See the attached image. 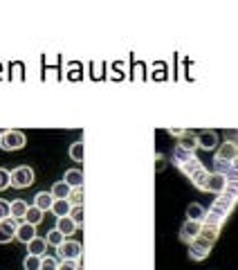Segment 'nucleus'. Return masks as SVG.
<instances>
[{"mask_svg":"<svg viewBox=\"0 0 238 270\" xmlns=\"http://www.w3.org/2000/svg\"><path fill=\"white\" fill-rule=\"evenodd\" d=\"M7 187H12V171L0 169V192H5Z\"/></svg>","mask_w":238,"mask_h":270,"instance_id":"473e14b6","label":"nucleus"},{"mask_svg":"<svg viewBox=\"0 0 238 270\" xmlns=\"http://www.w3.org/2000/svg\"><path fill=\"white\" fill-rule=\"evenodd\" d=\"M47 250V241L41 239V236H36V239H32L29 243H27V252L29 255H36V257H43Z\"/></svg>","mask_w":238,"mask_h":270,"instance_id":"2eb2a0df","label":"nucleus"},{"mask_svg":"<svg viewBox=\"0 0 238 270\" xmlns=\"http://www.w3.org/2000/svg\"><path fill=\"white\" fill-rule=\"evenodd\" d=\"M198 169H202V162H200L198 158H191V160H189V162H185V165L180 167V171H182V174H185L187 178H191V176L196 174Z\"/></svg>","mask_w":238,"mask_h":270,"instance_id":"b1692460","label":"nucleus"},{"mask_svg":"<svg viewBox=\"0 0 238 270\" xmlns=\"http://www.w3.org/2000/svg\"><path fill=\"white\" fill-rule=\"evenodd\" d=\"M43 221V209H39L36 205H32L25 214V223H32V225H39Z\"/></svg>","mask_w":238,"mask_h":270,"instance_id":"393cba45","label":"nucleus"},{"mask_svg":"<svg viewBox=\"0 0 238 270\" xmlns=\"http://www.w3.org/2000/svg\"><path fill=\"white\" fill-rule=\"evenodd\" d=\"M27 209H29V205H27L23 198H16V201L12 203V219H16V221H20V219H25V214H27Z\"/></svg>","mask_w":238,"mask_h":270,"instance_id":"412c9836","label":"nucleus"},{"mask_svg":"<svg viewBox=\"0 0 238 270\" xmlns=\"http://www.w3.org/2000/svg\"><path fill=\"white\" fill-rule=\"evenodd\" d=\"M54 201H56V198L52 196V192L47 194V192H39L34 196V205L39 209H43V212H47V209H52V205H54Z\"/></svg>","mask_w":238,"mask_h":270,"instance_id":"ddd939ff","label":"nucleus"},{"mask_svg":"<svg viewBox=\"0 0 238 270\" xmlns=\"http://www.w3.org/2000/svg\"><path fill=\"white\" fill-rule=\"evenodd\" d=\"M236 167H238V158H236Z\"/></svg>","mask_w":238,"mask_h":270,"instance_id":"79ce46f5","label":"nucleus"},{"mask_svg":"<svg viewBox=\"0 0 238 270\" xmlns=\"http://www.w3.org/2000/svg\"><path fill=\"white\" fill-rule=\"evenodd\" d=\"M58 270H81V261H61Z\"/></svg>","mask_w":238,"mask_h":270,"instance_id":"4c0bfd02","label":"nucleus"},{"mask_svg":"<svg viewBox=\"0 0 238 270\" xmlns=\"http://www.w3.org/2000/svg\"><path fill=\"white\" fill-rule=\"evenodd\" d=\"M70 192H72V187L68 185L66 180H58V182H54V187H52V196L56 198H70Z\"/></svg>","mask_w":238,"mask_h":270,"instance_id":"4be33fe9","label":"nucleus"},{"mask_svg":"<svg viewBox=\"0 0 238 270\" xmlns=\"http://www.w3.org/2000/svg\"><path fill=\"white\" fill-rule=\"evenodd\" d=\"M216 147H218V135H216V131H202V133H198V149L212 151Z\"/></svg>","mask_w":238,"mask_h":270,"instance_id":"9d476101","label":"nucleus"},{"mask_svg":"<svg viewBox=\"0 0 238 270\" xmlns=\"http://www.w3.org/2000/svg\"><path fill=\"white\" fill-rule=\"evenodd\" d=\"M182 133H185L182 128H169V135H173V138H180Z\"/></svg>","mask_w":238,"mask_h":270,"instance_id":"ea45409f","label":"nucleus"},{"mask_svg":"<svg viewBox=\"0 0 238 270\" xmlns=\"http://www.w3.org/2000/svg\"><path fill=\"white\" fill-rule=\"evenodd\" d=\"M16 230H18V221L7 216V219L0 221V243H9L16 236Z\"/></svg>","mask_w":238,"mask_h":270,"instance_id":"423d86ee","label":"nucleus"},{"mask_svg":"<svg viewBox=\"0 0 238 270\" xmlns=\"http://www.w3.org/2000/svg\"><path fill=\"white\" fill-rule=\"evenodd\" d=\"M227 185V178L220 174H209L207 178V185H204V192H212V194H223Z\"/></svg>","mask_w":238,"mask_h":270,"instance_id":"1a4fd4ad","label":"nucleus"},{"mask_svg":"<svg viewBox=\"0 0 238 270\" xmlns=\"http://www.w3.org/2000/svg\"><path fill=\"white\" fill-rule=\"evenodd\" d=\"M63 180H66L72 189H74V187H83V171H79V169H68L66 176H63Z\"/></svg>","mask_w":238,"mask_h":270,"instance_id":"6ab92c4d","label":"nucleus"},{"mask_svg":"<svg viewBox=\"0 0 238 270\" xmlns=\"http://www.w3.org/2000/svg\"><path fill=\"white\" fill-rule=\"evenodd\" d=\"M218 234H220V230L218 228H212V225H202V230H200V236H202L204 241H209V243H216Z\"/></svg>","mask_w":238,"mask_h":270,"instance_id":"bb28decb","label":"nucleus"},{"mask_svg":"<svg viewBox=\"0 0 238 270\" xmlns=\"http://www.w3.org/2000/svg\"><path fill=\"white\" fill-rule=\"evenodd\" d=\"M5 133H7V131H5V128H0V138H3V135H5Z\"/></svg>","mask_w":238,"mask_h":270,"instance_id":"a19ab883","label":"nucleus"},{"mask_svg":"<svg viewBox=\"0 0 238 270\" xmlns=\"http://www.w3.org/2000/svg\"><path fill=\"white\" fill-rule=\"evenodd\" d=\"M25 147V133L20 131H7L0 138V149L5 151H18Z\"/></svg>","mask_w":238,"mask_h":270,"instance_id":"20e7f679","label":"nucleus"},{"mask_svg":"<svg viewBox=\"0 0 238 270\" xmlns=\"http://www.w3.org/2000/svg\"><path fill=\"white\" fill-rule=\"evenodd\" d=\"M70 219L77 223V228H81L83 225V205H74L72 212H70Z\"/></svg>","mask_w":238,"mask_h":270,"instance_id":"7c9ffc66","label":"nucleus"},{"mask_svg":"<svg viewBox=\"0 0 238 270\" xmlns=\"http://www.w3.org/2000/svg\"><path fill=\"white\" fill-rule=\"evenodd\" d=\"M207 178H209V171L202 167V169H198L196 174H193L191 178H189V180H191V185H193V187H198L200 192H204V185H207Z\"/></svg>","mask_w":238,"mask_h":270,"instance_id":"5701e85b","label":"nucleus"},{"mask_svg":"<svg viewBox=\"0 0 238 270\" xmlns=\"http://www.w3.org/2000/svg\"><path fill=\"white\" fill-rule=\"evenodd\" d=\"M238 158V147L231 142H223L216 151V158L214 160H225V162H236Z\"/></svg>","mask_w":238,"mask_h":270,"instance_id":"6e6552de","label":"nucleus"},{"mask_svg":"<svg viewBox=\"0 0 238 270\" xmlns=\"http://www.w3.org/2000/svg\"><path fill=\"white\" fill-rule=\"evenodd\" d=\"M41 263H43V257L27 255L25 261H23V268H25V270H41Z\"/></svg>","mask_w":238,"mask_h":270,"instance_id":"c756f323","label":"nucleus"},{"mask_svg":"<svg viewBox=\"0 0 238 270\" xmlns=\"http://www.w3.org/2000/svg\"><path fill=\"white\" fill-rule=\"evenodd\" d=\"M52 212L56 214V219L70 216V212H72V203H70L68 198H58V201H54V205H52Z\"/></svg>","mask_w":238,"mask_h":270,"instance_id":"dca6fc26","label":"nucleus"},{"mask_svg":"<svg viewBox=\"0 0 238 270\" xmlns=\"http://www.w3.org/2000/svg\"><path fill=\"white\" fill-rule=\"evenodd\" d=\"M16 239L27 246L32 239H36V225H32V223H18V230H16Z\"/></svg>","mask_w":238,"mask_h":270,"instance_id":"9b49d317","label":"nucleus"},{"mask_svg":"<svg viewBox=\"0 0 238 270\" xmlns=\"http://www.w3.org/2000/svg\"><path fill=\"white\" fill-rule=\"evenodd\" d=\"M223 194H227V196H231V198H236V201H238V182L236 180H227Z\"/></svg>","mask_w":238,"mask_h":270,"instance_id":"72a5a7b5","label":"nucleus"},{"mask_svg":"<svg viewBox=\"0 0 238 270\" xmlns=\"http://www.w3.org/2000/svg\"><path fill=\"white\" fill-rule=\"evenodd\" d=\"M212 246H214V243H209V241H204L202 236H198L196 241L189 243V257H191L193 261H202V259L209 257V252H212Z\"/></svg>","mask_w":238,"mask_h":270,"instance_id":"7ed1b4c3","label":"nucleus"},{"mask_svg":"<svg viewBox=\"0 0 238 270\" xmlns=\"http://www.w3.org/2000/svg\"><path fill=\"white\" fill-rule=\"evenodd\" d=\"M155 160H158V162H155V171H162V169H164V165H166V162H164V155L158 153V155H155Z\"/></svg>","mask_w":238,"mask_h":270,"instance_id":"58836bf2","label":"nucleus"},{"mask_svg":"<svg viewBox=\"0 0 238 270\" xmlns=\"http://www.w3.org/2000/svg\"><path fill=\"white\" fill-rule=\"evenodd\" d=\"M236 198H231V196H227V194H218V198L214 201V205L216 207H220L223 212H227V214H231V209L236 207Z\"/></svg>","mask_w":238,"mask_h":270,"instance_id":"a211bd4d","label":"nucleus"},{"mask_svg":"<svg viewBox=\"0 0 238 270\" xmlns=\"http://www.w3.org/2000/svg\"><path fill=\"white\" fill-rule=\"evenodd\" d=\"M32 182H34V169L32 167H16V169L12 171V187L16 189H25L29 187Z\"/></svg>","mask_w":238,"mask_h":270,"instance_id":"f03ea898","label":"nucleus"},{"mask_svg":"<svg viewBox=\"0 0 238 270\" xmlns=\"http://www.w3.org/2000/svg\"><path fill=\"white\" fill-rule=\"evenodd\" d=\"M236 167V162H225V160H214V174H220V176H225L229 174L231 169Z\"/></svg>","mask_w":238,"mask_h":270,"instance_id":"a878e982","label":"nucleus"},{"mask_svg":"<svg viewBox=\"0 0 238 270\" xmlns=\"http://www.w3.org/2000/svg\"><path fill=\"white\" fill-rule=\"evenodd\" d=\"M9 214H12V203H7V201H3V198H0V221L7 219Z\"/></svg>","mask_w":238,"mask_h":270,"instance_id":"c9c22d12","label":"nucleus"},{"mask_svg":"<svg viewBox=\"0 0 238 270\" xmlns=\"http://www.w3.org/2000/svg\"><path fill=\"white\" fill-rule=\"evenodd\" d=\"M177 147H182V149L191 151V153H196V149H198V133L185 131L180 138H177Z\"/></svg>","mask_w":238,"mask_h":270,"instance_id":"f8f14e48","label":"nucleus"},{"mask_svg":"<svg viewBox=\"0 0 238 270\" xmlns=\"http://www.w3.org/2000/svg\"><path fill=\"white\" fill-rule=\"evenodd\" d=\"M68 201L72 203V207H74V205H83V187H74L72 192H70Z\"/></svg>","mask_w":238,"mask_h":270,"instance_id":"2f4dec72","label":"nucleus"},{"mask_svg":"<svg viewBox=\"0 0 238 270\" xmlns=\"http://www.w3.org/2000/svg\"><path fill=\"white\" fill-rule=\"evenodd\" d=\"M45 241H47V246L58 248L63 241H66V234H61V232H58L56 228H54V230H50V232H47V239H45Z\"/></svg>","mask_w":238,"mask_h":270,"instance_id":"cd10ccee","label":"nucleus"},{"mask_svg":"<svg viewBox=\"0 0 238 270\" xmlns=\"http://www.w3.org/2000/svg\"><path fill=\"white\" fill-rule=\"evenodd\" d=\"M41 270H58V261H56V259H52V257H43Z\"/></svg>","mask_w":238,"mask_h":270,"instance_id":"f704fd0d","label":"nucleus"},{"mask_svg":"<svg viewBox=\"0 0 238 270\" xmlns=\"http://www.w3.org/2000/svg\"><path fill=\"white\" fill-rule=\"evenodd\" d=\"M227 212H223V209L220 207H216V205H212V207H209V212L204 214V221H202V225H212V228H223V223L227 221Z\"/></svg>","mask_w":238,"mask_h":270,"instance_id":"39448f33","label":"nucleus"},{"mask_svg":"<svg viewBox=\"0 0 238 270\" xmlns=\"http://www.w3.org/2000/svg\"><path fill=\"white\" fill-rule=\"evenodd\" d=\"M200 230H202V223H196V221H185V225L180 228V239L185 243H191L200 236Z\"/></svg>","mask_w":238,"mask_h":270,"instance_id":"0eeeda50","label":"nucleus"},{"mask_svg":"<svg viewBox=\"0 0 238 270\" xmlns=\"http://www.w3.org/2000/svg\"><path fill=\"white\" fill-rule=\"evenodd\" d=\"M58 257H61V261H81V257H83V248H81L79 241H63L61 246L56 248Z\"/></svg>","mask_w":238,"mask_h":270,"instance_id":"f257e3e1","label":"nucleus"},{"mask_svg":"<svg viewBox=\"0 0 238 270\" xmlns=\"http://www.w3.org/2000/svg\"><path fill=\"white\" fill-rule=\"evenodd\" d=\"M204 214H207V209L202 207V205L193 203L187 207V221H196V223H202L204 221Z\"/></svg>","mask_w":238,"mask_h":270,"instance_id":"f3484780","label":"nucleus"},{"mask_svg":"<svg viewBox=\"0 0 238 270\" xmlns=\"http://www.w3.org/2000/svg\"><path fill=\"white\" fill-rule=\"evenodd\" d=\"M191 158H196V153H191V151H187V149H182V147H175L173 149V165L180 169L185 162H189Z\"/></svg>","mask_w":238,"mask_h":270,"instance_id":"4468645a","label":"nucleus"},{"mask_svg":"<svg viewBox=\"0 0 238 270\" xmlns=\"http://www.w3.org/2000/svg\"><path fill=\"white\" fill-rule=\"evenodd\" d=\"M83 155H85V149H83V142H74L70 147V158L74 162H83Z\"/></svg>","mask_w":238,"mask_h":270,"instance_id":"c85d7f7f","label":"nucleus"},{"mask_svg":"<svg viewBox=\"0 0 238 270\" xmlns=\"http://www.w3.org/2000/svg\"><path fill=\"white\" fill-rule=\"evenodd\" d=\"M225 142H231L238 147V128H229V131H225Z\"/></svg>","mask_w":238,"mask_h":270,"instance_id":"e433bc0d","label":"nucleus"},{"mask_svg":"<svg viewBox=\"0 0 238 270\" xmlns=\"http://www.w3.org/2000/svg\"><path fill=\"white\" fill-rule=\"evenodd\" d=\"M56 230L61 232V234H74V230H77V223H74L70 216H61V219H56Z\"/></svg>","mask_w":238,"mask_h":270,"instance_id":"aec40b11","label":"nucleus"}]
</instances>
